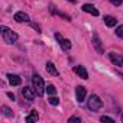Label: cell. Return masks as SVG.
Instances as JSON below:
<instances>
[{"label":"cell","mask_w":123,"mask_h":123,"mask_svg":"<svg viewBox=\"0 0 123 123\" xmlns=\"http://www.w3.org/2000/svg\"><path fill=\"white\" fill-rule=\"evenodd\" d=\"M55 39L59 42V45L62 46L64 51H70V49H71V42H70L68 39H64L62 36H61V33H55Z\"/></svg>","instance_id":"cell-4"},{"label":"cell","mask_w":123,"mask_h":123,"mask_svg":"<svg viewBox=\"0 0 123 123\" xmlns=\"http://www.w3.org/2000/svg\"><path fill=\"white\" fill-rule=\"evenodd\" d=\"M93 45H94V48H96V51H97L98 54H104V48H103L101 41H100V38H98L97 33L93 35Z\"/></svg>","instance_id":"cell-7"},{"label":"cell","mask_w":123,"mask_h":123,"mask_svg":"<svg viewBox=\"0 0 123 123\" xmlns=\"http://www.w3.org/2000/svg\"><path fill=\"white\" fill-rule=\"evenodd\" d=\"M7 78H9V83H10L12 86H19V84L22 83L20 77L16 75V74H7Z\"/></svg>","instance_id":"cell-12"},{"label":"cell","mask_w":123,"mask_h":123,"mask_svg":"<svg viewBox=\"0 0 123 123\" xmlns=\"http://www.w3.org/2000/svg\"><path fill=\"white\" fill-rule=\"evenodd\" d=\"M74 71H75V74L80 75L83 80H87V78H88V73H87V70H86L83 65H77V67L74 68Z\"/></svg>","instance_id":"cell-9"},{"label":"cell","mask_w":123,"mask_h":123,"mask_svg":"<svg viewBox=\"0 0 123 123\" xmlns=\"http://www.w3.org/2000/svg\"><path fill=\"white\" fill-rule=\"evenodd\" d=\"M15 20L19 22V23L29 22V16H28V13H25V12H18V13L15 15Z\"/></svg>","instance_id":"cell-10"},{"label":"cell","mask_w":123,"mask_h":123,"mask_svg":"<svg viewBox=\"0 0 123 123\" xmlns=\"http://www.w3.org/2000/svg\"><path fill=\"white\" fill-rule=\"evenodd\" d=\"M88 109L90 110H93V111H97V110H100L101 107H103V100L98 97V96H96V94H91L90 96V98H88Z\"/></svg>","instance_id":"cell-3"},{"label":"cell","mask_w":123,"mask_h":123,"mask_svg":"<svg viewBox=\"0 0 123 123\" xmlns=\"http://www.w3.org/2000/svg\"><path fill=\"white\" fill-rule=\"evenodd\" d=\"M81 9H83L84 12H87V13L93 15V16H98V10H97V9L93 6V5H88V3H87V5H84Z\"/></svg>","instance_id":"cell-11"},{"label":"cell","mask_w":123,"mask_h":123,"mask_svg":"<svg viewBox=\"0 0 123 123\" xmlns=\"http://www.w3.org/2000/svg\"><path fill=\"white\" fill-rule=\"evenodd\" d=\"M0 32H2V36H3L5 42H7V43H13V42L18 41V33L10 31L6 26H0Z\"/></svg>","instance_id":"cell-2"},{"label":"cell","mask_w":123,"mask_h":123,"mask_svg":"<svg viewBox=\"0 0 123 123\" xmlns=\"http://www.w3.org/2000/svg\"><path fill=\"white\" fill-rule=\"evenodd\" d=\"M35 90L33 88H31V87H23V90H22V96L26 98V100H29V101H32L33 98H35Z\"/></svg>","instance_id":"cell-8"},{"label":"cell","mask_w":123,"mask_h":123,"mask_svg":"<svg viewBox=\"0 0 123 123\" xmlns=\"http://www.w3.org/2000/svg\"><path fill=\"white\" fill-rule=\"evenodd\" d=\"M68 2H71V3H75V0H68Z\"/></svg>","instance_id":"cell-24"},{"label":"cell","mask_w":123,"mask_h":123,"mask_svg":"<svg viewBox=\"0 0 123 123\" xmlns=\"http://www.w3.org/2000/svg\"><path fill=\"white\" fill-rule=\"evenodd\" d=\"M32 84H33V90H35V93H36L39 97L43 96V93H45V83H43L42 77H39L38 74H35V75L32 77Z\"/></svg>","instance_id":"cell-1"},{"label":"cell","mask_w":123,"mask_h":123,"mask_svg":"<svg viewBox=\"0 0 123 123\" xmlns=\"http://www.w3.org/2000/svg\"><path fill=\"white\" fill-rule=\"evenodd\" d=\"M46 71L51 74V75H58V70L55 68V65L52 62H46Z\"/></svg>","instance_id":"cell-15"},{"label":"cell","mask_w":123,"mask_h":123,"mask_svg":"<svg viewBox=\"0 0 123 123\" xmlns=\"http://www.w3.org/2000/svg\"><path fill=\"white\" fill-rule=\"evenodd\" d=\"M100 120H101V122H110V123H113V122H114V120H113L111 117H109V116H101V117H100Z\"/></svg>","instance_id":"cell-20"},{"label":"cell","mask_w":123,"mask_h":123,"mask_svg":"<svg viewBox=\"0 0 123 123\" xmlns=\"http://www.w3.org/2000/svg\"><path fill=\"white\" fill-rule=\"evenodd\" d=\"M70 122H81V119L77 116H73V117H70Z\"/></svg>","instance_id":"cell-22"},{"label":"cell","mask_w":123,"mask_h":123,"mask_svg":"<svg viewBox=\"0 0 123 123\" xmlns=\"http://www.w3.org/2000/svg\"><path fill=\"white\" fill-rule=\"evenodd\" d=\"M109 58H110V61H111L114 65L123 67V56H122V55H119V54H116V52H110V54H109Z\"/></svg>","instance_id":"cell-5"},{"label":"cell","mask_w":123,"mask_h":123,"mask_svg":"<svg viewBox=\"0 0 123 123\" xmlns=\"http://www.w3.org/2000/svg\"><path fill=\"white\" fill-rule=\"evenodd\" d=\"M122 2H123V0H110V3H111V5H114V6L122 5Z\"/></svg>","instance_id":"cell-21"},{"label":"cell","mask_w":123,"mask_h":123,"mask_svg":"<svg viewBox=\"0 0 123 123\" xmlns=\"http://www.w3.org/2000/svg\"><path fill=\"white\" fill-rule=\"evenodd\" d=\"M2 111H3V114H5L6 117H12V116H13L12 110H10L9 107H6V106H3V107H2Z\"/></svg>","instance_id":"cell-16"},{"label":"cell","mask_w":123,"mask_h":123,"mask_svg":"<svg viewBox=\"0 0 123 123\" xmlns=\"http://www.w3.org/2000/svg\"><path fill=\"white\" fill-rule=\"evenodd\" d=\"M116 35H117L119 38H123V25L117 26V29H116Z\"/></svg>","instance_id":"cell-19"},{"label":"cell","mask_w":123,"mask_h":123,"mask_svg":"<svg viewBox=\"0 0 123 123\" xmlns=\"http://www.w3.org/2000/svg\"><path fill=\"white\" fill-rule=\"evenodd\" d=\"M104 23H106L109 28H113V26H116L117 19H114L113 16H106V18H104Z\"/></svg>","instance_id":"cell-14"},{"label":"cell","mask_w":123,"mask_h":123,"mask_svg":"<svg viewBox=\"0 0 123 123\" xmlns=\"http://www.w3.org/2000/svg\"><path fill=\"white\" fill-rule=\"evenodd\" d=\"M7 96H9V97H10V98H12V100H15V96H13V94H12V93H7Z\"/></svg>","instance_id":"cell-23"},{"label":"cell","mask_w":123,"mask_h":123,"mask_svg":"<svg viewBox=\"0 0 123 123\" xmlns=\"http://www.w3.org/2000/svg\"><path fill=\"white\" fill-rule=\"evenodd\" d=\"M122 122H123V114H122Z\"/></svg>","instance_id":"cell-25"},{"label":"cell","mask_w":123,"mask_h":123,"mask_svg":"<svg viewBox=\"0 0 123 123\" xmlns=\"http://www.w3.org/2000/svg\"><path fill=\"white\" fill-rule=\"evenodd\" d=\"M38 119H39V116H38V113L35 111V110H32L28 116H26V123H35V122H38Z\"/></svg>","instance_id":"cell-13"},{"label":"cell","mask_w":123,"mask_h":123,"mask_svg":"<svg viewBox=\"0 0 123 123\" xmlns=\"http://www.w3.org/2000/svg\"><path fill=\"white\" fill-rule=\"evenodd\" d=\"M48 101H49V104H52V106H58V103H59V100H58L56 97H54V96H51Z\"/></svg>","instance_id":"cell-18"},{"label":"cell","mask_w":123,"mask_h":123,"mask_svg":"<svg viewBox=\"0 0 123 123\" xmlns=\"http://www.w3.org/2000/svg\"><path fill=\"white\" fill-rule=\"evenodd\" d=\"M46 93H48L49 96H54V94L56 93V88H55L52 84H49V86H46Z\"/></svg>","instance_id":"cell-17"},{"label":"cell","mask_w":123,"mask_h":123,"mask_svg":"<svg viewBox=\"0 0 123 123\" xmlns=\"http://www.w3.org/2000/svg\"><path fill=\"white\" fill-rule=\"evenodd\" d=\"M86 94H87V90H86V87H83V86H78V87L75 88V97H77V101L83 103V101H84V98H86Z\"/></svg>","instance_id":"cell-6"}]
</instances>
